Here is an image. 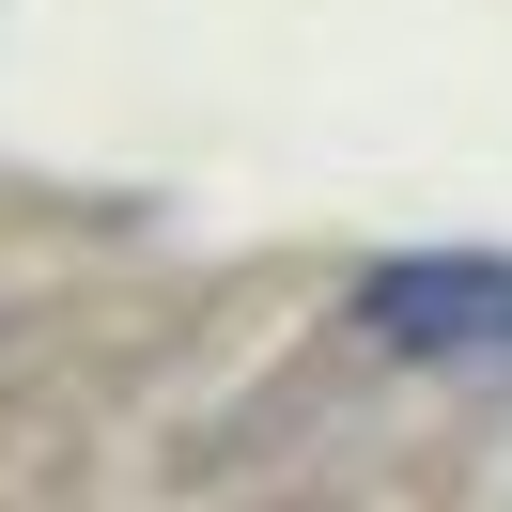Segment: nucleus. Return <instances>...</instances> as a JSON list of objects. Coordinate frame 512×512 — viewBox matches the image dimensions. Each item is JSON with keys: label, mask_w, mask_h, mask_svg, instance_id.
Wrapping results in <instances>:
<instances>
[{"label": "nucleus", "mask_w": 512, "mask_h": 512, "mask_svg": "<svg viewBox=\"0 0 512 512\" xmlns=\"http://www.w3.org/2000/svg\"><path fill=\"white\" fill-rule=\"evenodd\" d=\"M357 326H373L404 373H512V264L497 249H419L357 280Z\"/></svg>", "instance_id": "f257e3e1"}]
</instances>
